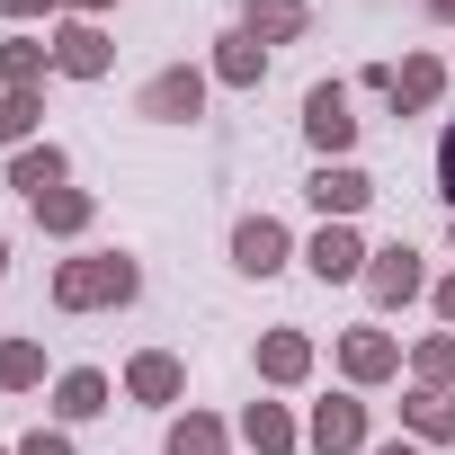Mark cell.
Masks as SVG:
<instances>
[{
  "mask_svg": "<svg viewBox=\"0 0 455 455\" xmlns=\"http://www.w3.org/2000/svg\"><path fill=\"white\" fill-rule=\"evenodd\" d=\"M134 295H143V268L125 251H90V259L54 268V304L63 313H108V304H134Z\"/></svg>",
  "mask_w": 455,
  "mask_h": 455,
  "instance_id": "6da1fadb",
  "label": "cell"
},
{
  "mask_svg": "<svg viewBox=\"0 0 455 455\" xmlns=\"http://www.w3.org/2000/svg\"><path fill=\"white\" fill-rule=\"evenodd\" d=\"M196 108H205V72H196V63L152 72V81H143V99H134V116H152V125H188Z\"/></svg>",
  "mask_w": 455,
  "mask_h": 455,
  "instance_id": "7a4b0ae2",
  "label": "cell"
},
{
  "mask_svg": "<svg viewBox=\"0 0 455 455\" xmlns=\"http://www.w3.org/2000/svg\"><path fill=\"white\" fill-rule=\"evenodd\" d=\"M45 45H54V72L63 81H108V63H116V45L99 36V19H63Z\"/></svg>",
  "mask_w": 455,
  "mask_h": 455,
  "instance_id": "3957f363",
  "label": "cell"
},
{
  "mask_svg": "<svg viewBox=\"0 0 455 455\" xmlns=\"http://www.w3.org/2000/svg\"><path fill=\"white\" fill-rule=\"evenodd\" d=\"M304 134H313V152H322V161L357 143V116H348V81H313V90H304Z\"/></svg>",
  "mask_w": 455,
  "mask_h": 455,
  "instance_id": "277c9868",
  "label": "cell"
},
{
  "mask_svg": "<svg viewBox=\"0 0 455 455\" xmlns=\"http://www.w3.org/2000/svg\"><path fill=\"white\" fill-rule=\"evenodd\" d=\"M313 205H322V223H357L366 205H375V179L357 170V161H322L313 170V188H304Z\"/></svg>",
  "mask_w": 455,
  "mask_h": 455,
  "instance_id": "5b68a950",
  "label": "cell"
},
{
  "mask_svg": "<svg viewBox=\"0 0 455 455\" xmlns=\"http://www.w3.org/2000/svg\"><path fill=\"white\" fill-rule=\"evenodd\" d=\"M304 446H313V455H357V446H366V402H357V393H331V402H313V419H304Z\"/></svg>",
  "mask_w": 455,
  "mask_h": 455,
  "instance_id": "8992f818",
  "label": "cell"
},
{
  "mask_svg": "<svg viewBox=\"0 0 455 455\" xmlns=\"http://www.w3.org/2000/svg\"><path fill=\"white\" fill-rule=\"evenodd\" d=\"M366 295H375L384 313H402L411 295H428V268H419V251H411V242L375 251V259H366Z\"/></svg>",
  "mask_w": 455,
  "mask_h": 455,
  "instance_id": "52a82bcc",
  "label": "cell"
},
{
  "mask_svg": "<svg viewBox=\"0 0 455 455\" xmlns=\"http://www.w3.org/2000/svg\"><path fill=\"white\" fill-rule=\"evenodd\" d=\"M286 251H295V242H286L277 214H242V223H233V268H242V277H277Z\"/></svg>",
  "mask_w": 455,
  "mask_h": 455,
  "instance_id": "ba28073f",
  "label": "cell"
},
{
  "mask_svg": "<svg viewBox=\"0 0 455 455\" xmlns=\"http://www.w3.org/2000/svg\"><path fill=\"white\" fill-rule=\"evenodd\" d=\"M366 242H357V223H322V233H313V251H304V268L322 277V286H348V277H366Z\"/></svg>",
  "mask_w": 455,
  "mask_h": 455,
  "instance_id": "9c48e42d",
  "label": "cell"
},
{
  "mask_svg": "<svg viewBox=\"0 0 455 455\" xmlns=\"http://www.w3.org/2000/svg\"><path fill=\"white\" fill-rule=\"evenodd\" d=\"M393 366H402V339H393V331H348V339H339V375H348V384H384Z\"/></svg>",
  "mask_w": 455,
  "mask_h": 455,
  "instance_id": "30bf717a",
  "label": "cell"
},
{
  "mask_svg": "<svg viewBox=\"0 0 455 455\" xmlns=\"http://www.w3.org/2000/svg\"><path fill=\"white\" fill-rule=\"evenodd\" d=\"M125 393H134V402H152V411H170V402L188 393V366H179L170 348H143V357L125 366Z\"/></svg>",
  "mask_w": 455,
  "mask_h": 455,
  "instance_id": "8fae6325",
  "label": "cell"
},
{
  "mask_svg": "<svg viewBox=\"0 0 455 455\" xmlns=\"http://www.w3.org/2000/svg\"><path fill=\"white\" fill-rule=\"evenodd\" d=\"M437 90H446V63L437 54H411V63H393V116H419V108H437Z\"/></svg>",
  "mask_w": 455,
  "mask_h": 455,
  "instance_id": "7c38bea8",
  "label": "cell"
},
{
  "mask_svg": "<svg viewBox=\"0 0 455 455\" xmlns=\"http://www.w3.org/2000/svg\"><path fill=\"white\" fill-rule=\"evenodd\" d=\"M304 28H313L304 0H242V36H259V45H295Z\"/></svg>",
  "mask_w": 455,
  "mask_h": 455,
  "instance_id": "4fadbf2b",
  "label": "cell"
},
{
  "mask_svg": "<svg viewBox=\"0 0 455 455\" xmlns=\"http://www.w3.org/2000/svg\"><path fill=\"white\" fill-rule=\"evenodd\" d=\"M63 170H72V161H63V143H19V152H10V188H19L28 205H36L45 188H63Z\"/></svg>",
  "mask_w": 455,
  "mask_h": 455,
  "instance_id": "5bb4252c",
  "label": "cell"
},
{
  "mask_svg": "<svg viewBox=\"0 0 455 455\" xmlns=\"http://www.w3.org/2000/svg\"><path fill=\"white\" fill-rule=\"evenodd\" d=\"M242 437H251L259 455H295V446H304V428H295L286 402H251V411H242Z\"/></svg>",
  "mask_w": 455,
  "mask_h": 455,
  "instance_id": "9a60e30c",
  "label": "cell"
},
{
  "mask_svg": "<svg viewBox=\"0 0 455 455\" xmlns=\"http://www.w3.org/2000/svg\"><path fill=\"white\" fill-rule=\"evenodd\" d=\"M214 81H223V90H259V81H268V45H259V36H223V45H214Z\"/></svg>",
  "mask_w": 455,
  "mask_h": 455,
  "instance_id": "2e32d148",
  "label": "cell"
},
{
  "mask_svg": "<svg viewBox=\"0 0 455 455\" xmlns=\"http://www.w3.org/2000/svg\"><path fill=\"white\" fill-rule=\"evenodd\" d=\"M161 455H233V437H223V419H214V411H179V419H170V437H161Z\"/></svg>",
  "mask_w": 455,
  "mask_h": 455,
  "instance_id": "e0dca14e",
  "label": "cell"
},
{
  "mask_svg": "<svg viewBox=\"0 0 455 455\" xmlns=\"http://www.w3.org/2000/svg\"><path fill=\"white\" fill-rule=\"evenodd\" d=\"M259 375H268V384H304V375H313V339H304V331H268V339H259Z\"/></svg>",
  "mask_w": 455,
  "mask_h": 455,
  "instance_id": "ac0fdd59",
  "label": "cell"
},
{
  "mask_svg": "<svg viewBox=\"0 0 455 455\" xmlns=\"http://www.w3.org/2000/svg\"><path fill=\"white\" fill-rule=\"evenodd\" d=\"M402 419H411L419 446H446V437H455V393H428V384H419V393L402 402Z\"/></svg>",
  "mask_w": 455,
  "mask_h": 455,
  "instance_id": "d6986e66",
  "label": "cell"
},
{
  "mask_svg": "<svg viewBox=\"0 0 455 455\" xmlns=\"http://www.w3.org/2000/svg\"><path fill=\"white\" fill-rule=\"evenodd\" d=\"M90 214H99V205H90L81 188H45V196H36V223H45V233H63V242L90 233Z\"/></svg>",
  "mask_w": 455,
  "mask_h": 455,
  "instance_id": "ffe728a7",
  "label": "cell"
},
{
  "mask_svg": "<svg viewBox=\"0 0 455 455\" xmlns=\"http://www.w3.org/2000/svg\"><path fill=\"white\" fill-rule=\"evenodd\" d=\"M54 411H63V419H99V411H108V375H99V366H72V375L54 384Z\"/></svg>",
  "mask_w": 455,
  "mask_h": 455,
  "instance_id": "44dd1931",
  "label": "cell"
},
{
  "mask_svg": "<svg viewBox=\"0 0 455 455\" xmlns=\"http://www.w3.org/2000/svg\"><path fill=\"white\" fill-rule=\"evenodd\" d=\"M45 63H54V45L10 36V45H0V90H36V81H45Z\"/></svg>",
  "mask_w": 455,
  "mask_h": 455,
  "instance_id": "7402d4cb",
  "label": "cell"
},
{
  "mask_svg": "<svg viewBox=\"0 0 455 455\" xmlns=\"http://www.w3.org/2000/svg\"><path fill=\"white\" fill-rule=\"evenodd\" d=\"M45 384V348L36 339H0V393H36Z\"/></svg>",
  "mask_w": 455,
  "mask_h": 455,
  "instance_id": "603a6c76",
  "label": "cell"
},
{
  "mask_svg": "<svg viewBox=\"0 0 455 455\" xmlns=\"http://www.w3.org/2000/svg\"><path fill=\"white\" fill-rule=\"evenodd\" d=\"M411 366H419V384H428V393H455V331L419 339V357H411Z\"/></svg>",
  "mask_w": 455,
  "mask_h": 455,
  "instance_id": "cb8c5ba5",
  "label": "cell"
},
{
  "mask_svg": "<svg viewBox=\"0 0 455 455\" xmlns=\"http://www.w3.org/2000/svg\"><path fill=\"white\" fill-rule=\"evenodd\" d=\"M36 116H45V108H36V90H0V143H10V152L36 134Z\"/></svg>",
  "mask_w": 455,
  "mask_h": 455,
  "instance_id": "d4e9b609",
  "label": "cell"
},
{
  "mask_svg": "<svg viewBox=\"0 0 455 455\" xmlns=\"http://www.w3.org/2000/svg\"><path fill=\"white\" fill-rule=\"evenodd\" d=\"M19 455H72V437H63V428H28V437H19Z\"/></svg>",
  "mask_w": 455,
  "mask_h": 455,
  "instance_id": "484cf974",
  "label": "cell"
},
{
  "mask_svg": "<svg viewBox=\"0 0 455 455\" xmlns=\"http://www.w3.org/2000/svg\"><path fill=\"white\" fill-rule=\"evenodd\" d=\"M437 196H446V205H455V125H446V134H437Z\"/></svg>",
  "mask_w": 455,
  "mask_h": 455,
  "instance_id": "4316f807",
  "label": "cell"
},
{
  "mask_svg": "<svg viewBox=\"0 0 455 455\" xmlns=\"http://www.w3.org/2000/svg\"><path fill=\"white\" fill-rule=\"evenodd\" d=\"M428 304H437V322L455 331V277H437V286H428Z\"/></svg>",
  "mask_w": 455,
  "mask_h": 455,
  "instance_id": "83f0119b",
  "label": "cell"
},
{
  "mask_svg": "<svg viewBox=\"0 0 455 455\" xmlns=\"http://www.w3.org/2000/svg\"><path fill=\"white\" fill-rule=\"evenodd\" d=\"M0 10H10V19L28 28V19H45V10H63V0H0Z\"/></svg>",
  "mask_w": 455,
  "mask_h": 455,
  "instance_id": "f1b7e54d",
  "label": "cell"
},
{
  "mask_svg": "<svg viewBox=\"0 0 455 455\" xmlns=\"http://www.w3.org/2000/svg\"><path fill=\"white\" fill-rule=\"evenodd\" d=\"M63 10H72V19H99V10H116V0H63Z\"/></svg>",
  "mask_w": 455,
  "mask_h": 455,
  "instance_id": "f546056e",
  "label": "cell"
},
{
  "mask_svg": "<svg viewBox=\"0 0 455 455\" xmlns=\"http://www.w3.org/2000/svg\"><path fill=\"white\" fill-rule=\"evenodd\" d=\"M428 19H446V28H455V0H428Z\"/></svg>",
  "mask_w": 455,
  "mask_h": 455,
  "instance_id": "4dcf8cb0",
  "label": "cell"
},
{
  "mask_svg": "<svg viewBox=\"0 0 455 455\" xmlns=\"http://www.w3.org/2000/svg\"><path fill=\"white\" fill-rule=\"evenodd\" d=\"M375 455H428V446H402V437H393V446H375Z\"/></svg>",
  "mask_w": 455,
  "mask_h": 455,
  "instance_id": "1f68e13d",
  "label": "cell"
},
{
  "mask_svg": "<svg viewBox=\"0 0 455 455\" xmlns=\"http://www.w3.org/2000/svg\"><path fill=\"white\" fill-rule=\"evenodd\" d=\"M0 268H10V233H0Z\"/></svg>",
  "mask_w": 455,
  "mask_h": 455,
  "instance_id": "d6a6232c",
  "label": "cell"
}]
</instances>
